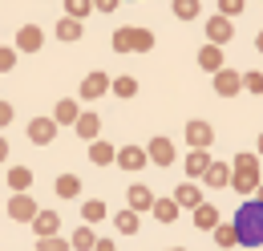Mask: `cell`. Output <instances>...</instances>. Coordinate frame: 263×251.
<instances>
[{
  "label": "cell",
  "mask_w": 263,
  "mask_h": 251,
  "mask_svg": "<svg viewBox=\"0 0 263 251\" xmlns=\"http://www.w3.org/2000/svg\"><path fill=\"white\" fill-rule=\"evenodd\" d=\"M231 187H235V194H255L259 190V154H235Z\"/></svg>",
  "instance_id": "obj_2"
},
{
  "label": "cell",
  "mask_w": 263,
  "mask_h": 251,
  "mask_svg": "<svg viewBox=\"0 0 263 251\" xmlns=\"http://www.w3.org/2000/svg\"><path fill=\"white\" fill-rule=\"evenodd\" d=\"M93 251H118V247H114V239H98V247H93Z\"/></svg>",
  "instance_id": "obj_41"
},
{
  "label": "cell",
  "mask_w": 263,
  "mask_h": 251,
  "mask_svg": "<svg viewBox=\"0 0 263 251\" xmlns=\"http://www.w3.org/2000/svg\"><path fill=\"white\" fill-rule=\"evenodd\" d=\"M69 247L73 251H93L98 247V231H93V227H77L73 239H69Z\"/></svg>",
  "instance_id": "obj_25"
},
{
  "label": "cell",
  "mask_w": 263,
  "mask_h": 251,
  "mask_svg": "<svg viewBox=\"0 0 263 251\" xmlns=\"http://www.w3.org/2000/svg\"><path fill=\"white\" fill-rule=\"evenodd\" d=\"M8 162V138H0V166Z\"/></svg>",
  "instance_id": "obj_42"
},
{
  "label": "cell",
  "mask_w": 263,
  "mask_h": 251,
  "mask_svg": "<svg viewBox=\"0 0 263 251\" xmlns=\"http://www.w3.org/2000/svg\"><path fill=\"white\" fill-rule=\"evenodd\" d=\"M93 8H98V12H114V8H118V0H93Z\"/></svg>",
  "instance_id": "obj_40"
},
{
  "label": "cell",
  "mask_w": 263,
  "mask_h": 251,
  "mask_svg": "<svg viewBox=\"0 0 263 251\" xmlns=\"http://www.w3.org/2000/svg\"><path fill=\"white\" fill-rule=\"evenodd\" d=\"M77 118H81V105H77L73 97H61L57 110H53V122L57 126H77Z\"/></svg>",
  "instance_id": "obj_16"
},
{
  "label": "cell",
  "mask_w": 263,
  "mask_h": 251,
  "mask_svg": "<svg viewBox=\"0 0 263 251\" xmlns=\"http://www.w3.org/2000/svg\"><path fill=\"white\" fill-rule=\"evenodd\" d=\"M109 85H114V77H105L98 69V73H89V77L81 81V97H85V101H98V97L109 94Z\"/></svg>",
  "instance_id": "obj_7"
},
{
  "label": "cell",
  "mask_w": 263,
  "mask_h": 251,
  "mask_svg": "<svg viewBox=\"0 0 263 251\" xmlns=\"http://www.w3.org/2000/svg\"><path fill=\"white\" fill-rule=\"evenodd\" d=\"M186 142H191V150H211V142H215V130H211V122H202V118L186 122Z\"/></svg>",
  "instance_id": "obj_3"
},
{
  "label": "cell",
  "mask_w": 263,
  "mask_h": 251,
  "mask_svg": "<svg viewBox=\"0 0 263 251\" xmlns=\"http://www.w3.org/2000/svg\"><path fill=\"white\" fill-rule=\"evenodd\" d=\"M89 162L93 166H114L118 162V146H109V142H89Z\"/></svg>",
  "instance_id": "obj_17"
},
{
  "label": "cell",
  "mask_w": 263,
  "mask_h": 251,
  "mask_svg": "<svg viewBox=\"0 0 263 251\" xmlns=\"http://www.w3.org/2000/svg\"><path fill=\"white\" fill-rule=\"evenodd\" d=\"M57 227H61V215H57V211H36V219H33L36 239H57Z\"/></svg>",
  "instance_id": "obj_14"
},
{
  "label": "cell",
  "mask_w": 263,
  "mask_h": 251,
  "mask_svg": "<svg viewBox=\"0 0 263 251\" xmlns=\"http://www.w3.org/2000/svg\"><path fill=\"white\" fill-rule=\"evenodd\" d=\"M53 138H57V122H53V118H33V122H29V142L49 146Z\"/></svg>",
  "instance_id": "obj_12"
},
{
  "label": "cell",
  "mask_w": 263,
  "mask_h": 251,
  "mask_svg": "<svg viewBox=\"0 0 263 251\" xmlns=\"http://www.w3.org/2000/svg\"><path fill=\"white\" fill-rule=\"evenodd\" d=\"M243 89V73H235V69H219L215 73V94L219 97H235Z\"/></svg>",
  "instance_id": "obj_8"
},
{
  "label": "cell",
  "mask_w": 263,
  "mask_h": 251,
  "mask_svg": "<svg viewBox=\"0 0 263 251\" xmlns=\"http://www.w3.org/2000/svg\"><path fill=\"white\" fill-rule=\"evenodd\" d=\"M239 12H243V0H219V16H239Z\"/></svg>",
  "instance_id": "obj_36"
},
{
  "label": "cell",
  "mask_w": 263,
  "mask_h": 251,
  "mask_svg": "<svg viewBox=\"0 0 263 251\" xmlns=\"http://www.w3.org/2000/svg\"><path fill=\"white\" fill-rule=\"evenodd\" d=\"M178 211H182V207H178L174 199H154V211H150V215H154L158 223H174V219H178Z\"/></svg>",
  "instance_id": "obj_26"
},
{
  "label": "cell",
  "mask_w": 263,
  "mask_h": 251,
  "mask_svg": "<svg viewBox=\"0 0 263 251\" xmlns=\"http://www.w3.org/2000/svg\"><path fill=\"white\" fill-rule=\"evenodd\" d=\"M8 219L33 223L36 219V199H33V194H12V199H8Z\"/></svg>",
  "instance_id": "obj_5"
},
{
  "label": "cell",
  "mask_w": 263,
  "mask_h": 251,
  "mask_svg": "<svg viewBox=\"0 0 263 251\" xmlns=\"http://www.w3.org/2000/svg\"><path fill=\"white\" fill-rule=\"evenodd\" d=\"M198 65H202L206 73L227 69V65H223V49H219V45H202V49H198Z\"/></svg>",
  "instance_id": "obj_19"
},
{
  "label": "cell",
  "mask_w": 263,
  "mask_h": 251,
  "mask_svg": "<svg viewBox=\"0 0 263 251\" xmlns=\"http://www.w3.org/2000/svg\"><path fill=\"white\" fill-rule=\"evenodd\" d=\"M41 45H45V32L36 29V25H25V29L16 32V53H41Z\"/></svg>",
  "instance_id": "obj_11"
},
{
  "label": "cell",
  "mask_w": 263,
  "mask_h": 251,
  "mask_svg": "<svg viewBox=\"0 0 263 251\" xmlns=\"http://www.w3.org/2000/svg\"><path fill=\"white\" fill-rule=\"evenodd\" d=\"M81 215H85V223H101L105 219V203H101V199H89V203L81 207Z\"/></svg>",
  "instance_id": "obj_31"
},
{
  "label": "cell",
  "mask_w": 263,
  "mask_h": 251,
  "mask_svg": "<svg viewBox=\"0 0 263 251\" xmlns=\"http://www.w3.org/2000/svg\"><path fill=\"white\" fill-rule=\"evenodd\" d=\"M85 142H98V134H101V118L93 114V110H81V118H77V126H73Z\"/></svg>",
  "instance_id": "obj_15"
},
{
  "label": "cell",
  "mask_w": 263,
  "mask_h": 251,
  "mask_svg": "<svg viewBox=\"0 0 263 251\" xmlns=\"http://www.w3.org/2000/svg\"><path fill=\"white\" fill-rule=\"evenodd\" d=\"M174 16H178V21H195L198 16V0H174Z\"/></svg>",
  "instance_id": "obj_32"
},
{
  "label": "cell",
  "mask_w": 263,
  "mask_h": 251,
  "mask_svg": "<svg viewBox=\"0 0 263 251\" xmlns=\"http://www.w3.org/2000/svg\"><path fill=\"white\" fill-rule=\"evenodd\" d=\"M231 37H235V29H231L227 16H211V21H206V45H219V49H223Z\"/></svg>",
  "instance_id": "obj_10"
},
{
  "label": "cell",
  "mask_w": 263,
  "mask_h": 251,
  "mask_svg": "<svg viewBox=\"0 0 263 251\" xmlns=\"http://www.w3.org/2000/svg\"><path fill=\"white\" fill-rule=\"evenodd\" d=\"M36 251H73V247H69V239L57 235V239H36Z\"/></svg>",
  "instance_id": "obj_34"
},
{
  "label": "cell",
  "mask_w": 263,
  "mask_h": 251,
  "mask_svg": "<svg viewBox=\"0 0 263 251\" xmlns=\"http://www.w3.org/2000/svg\"><path fill=\"white\" fill-rule=\"evenodd\" d=\"M166 251H186V247H166Z\"/></svg>",
  "instance_id": "obj_46"
},
{
  "label": "cell",
  "mask_w": 263,
  "mask_h": 251,
  "mask_svg": "<svg viewBox=\"0 0 263 251\" xmlns=\"http://www.w3.org/2000/svg\"><path fill=\"white\" fill-rule=\"evenodd\" d=\"M251 199H255V203H263V183H259V190H255V194H251Z\"/></svg>",
  "instance_id": "obj_44"
},
{
  "label": "cell",
  "mask_w": 263,
  "mask_h": 251,
  "mask_svg": "<svg viewBox=\"0 0 263 251\" xmlns=\"http://www.w3.org/2000/svg\"><path fill=\"white\" fill-rule=\"evenodd\" d=\"M8 122H12V105H8V101H0V130H4Z\"/></svg>",
  "instance_id": "obj_39"
},
{
  "label": "cell",
  "mask_w": 263,
  "mask_h": 251,
  "mask_svg": "<svg viewBox=\"0 0 263 251\" xmlns=\"http://www.w3.org/2000/svg\"><path fill=\"white\" fill-rule=\"evenodd\" d=\"M255 154H259V158H263V134H259V142H255Z\"/></svg>",
  "instance_id": "obj_45"
},
{
  "label": "cell",
  "mask_w": 263,
  "mask_h": 251,
  "mask_svg": "<svg viewBox=\"0 0 263 251\" xmlns=\"http://www.w3.org/2000/svg\"><path fill=\"white\" fill-rule=\"evenodd\" d=\"M146 154H150V166H170L174 158H178V150H174V142L170 138H150V146H146Z\"/></svg>",
  "instance_id": "obj_4"
},
{
  "label": "cell",
  "mask_w": 263,
  "mask_h": 251,
  "mask_svg": "<svg viewBox=\"0 0 263 251\" xmlns=\"http://www.w3.org/2000/svg\"><path fill=\"white\" fill-rule=\"evenodd\" d=\"M12 69H16V49L0 45V73H12Z\"/></svg>",
  "instance_id": "obj_35"
},
{
  "label": "cell",
  "mask_w": 263,
  "mask_h": 251,
  "mask_svg": "<svg viewBox=\"0 0 263 251\" xmlns=\"http://www.w3.org/2000/svg\"><path fill=\"white\" fill-rule=\"evenodd\" d=\"M126 203H130L134 215H142V211H154V190L142 187V183H134V187L126 190Z\"/></svg>",
  "instance_id": "obj_9"
},
{
  "label": "cell",
  "mask_w": 263,
  "mask_h": 251,
  "mask_svg": "<svg viewBox=\"0 0 263 251\" xmlns=\"http://www.w3.org/2000/svg\"><path fill=\"white\" fill-rule=\"evenodd\" d=\"M8 187L16 190V194H25V190L33 187V170L29 166H8Z\"/></svg>",
  "instance_id": "obj_23"
},
{
  "label": "cell",
  "mask_w": 263,
  "mask_h": 251,
  "mask_svg": "<svg viewBox=\"0 0 263 251\" xmlns=\"http://www.w3.org/2000/svg\"><path fill=\"white\" fill-rule=\"evenodd\" d=\"M191 215H195V227H198V231H215V227H219V207H215V203H202V207L191 211Z\"/></svg>",
  "instance_id": "obj_20"
},
{
  "label": "cell",
  "mask_w": 263,
  "mask_h": 251,
  "mask_svg": "<svg viewBox=\"0 0 263 251\" xmlns=\"http://www.w3.org/2000/svg\"><path fill=\"white\" fill-rule=\"evenodd\" d=\"M114 53H138V29H118L114 32Z\"/></svg>",
  "instance_id": "obj_22"
},
{
  "label": "cell",
  "mask_w": 263,
  "mask_h": 251,
  "mask_svg": "<svg viewBox=\"0 0 263 251\" xmlns=\"http://www.w3.org/2000/svg\"><path fill=\"white\" fill-rule=\"evenodd\" d=\"M114 166L142 170V166H150V154H146V146H118V162H114Z\"/></svg>",
  "instance_id": "obj_6"
},
{
  "label": "cell",
  "mask_w": 263,
  "mask_h": 251,
  "mask_svg": "<svg viewBox=\"0 0 263 251\" xmlns=\"http://www.w3.org/2000/svg\"><path fill=\"white\" fill-rule=\"evenodd\" d=\"M255 49H259V53H263V29L255 32Z\"/></svg>",
  "instance_id": "obj_43"
},
{
  "label": "cell",
  "mask_w": 263,
  "mask_h": 251,
  "mask_svg": "<svg viewBox=\"0 0 263 251\" xmlns=\"http://www.w3.org/2000/svg\"><path fill=\"white\" fill-rule=\"evenodd\" d=\"M243 89H251V94H263V73H243Z\"/></svg>",
  "instance_id": "obj_37"
},
{
  "label": "cell",
  "mask_w": 263,
  "mask_h": 251,
  "mask_svg": "<svg viewBox=\"0 0 263 251\" xmlns=\"http://www.w3.org/2000/svg\"><path fill=\"white\" fill-rule=\"evenodd\" d=\"M81 21H69V16H61V21H57V37H61V41H81Z\"/></svg>",
  "instance_id": "obj_30"
},
{
  "label": "cell",
  "mask_w": 263,
  "mask_h": 251,
  "mask_svg": "<svg viewBox=\"0 0 263 251\" xmlns=\"http://www.w3.org/2000/svg\"><path fill=\"white\" fill-rule=\"evenodd\" d=\"M109 89H114L118 97H134V94H138V81H134V77H114Z\"/></svg>",
  "instance_id": "obj_33"
},
{
  "label": "cell",
  "mask_w": 263,
  "mask_h": 251,
  "mask_svg": "<svg viewBox=\"0 0 263 251\" xmlns=\"http://www.w3.org/2000/svg\"><path fill=\"white\" fill-rule=\"evenodd\" d=\"M53 190H57V199H77V194H81V178H77V174H57Z\"/></svg>",
  "instance_id": "obj_24"
},
{
  "label": "cell",
  "mask_w": 263,
  "mask_h": 251,
  "mask_svg": "<svg viewBox=\"0 0 263 251\" xmlns=\"http://www.w3.org/2000/svg\"><path fill=\"white\" fill-rule=\"evenodd\" d=\"M154 49V32L150 29H138V53H150Z\"/></svg>",
  "instance_id": "obj_38"
},
{
  "label": "cell",
  "mask_w": 263,
  "mask_h": 251,
  "mask_svg": "<svg viewBox=\"0 0 263 251\" xmlns=\"http://www.w3.org/2000/svg\"><path fill=\"white\" fill-rule=\"evenodd\" d=\"M235 235H239V247H263V203L247 199L239 211H235Z\"/></svg>",
  "instance_id": "obj_1"
},
{
  "label": "cell",
  "mask_w": 263,
  "mask_h": 251,
  "mask_svg": "<svg viewBox=\"0 0 263 251\" xmlns=\"http://www.w3.org/2000/svg\"><path fill=\"white\" fill-rule=\"evenodd\" d=\"M211 162H215V158H211V150H191V154H186V162H182V166H186V183L202 178V174L211 170Z\"/></svg>",
  "instance_id": "obj_13"
},
{
  "label": "cell",
  "mask_w": 263,
  "mask_h": 251,
  "mask_svg": "<svg viewBox=\"0 0 263 251\" xmlns=\"http://www.w3.org/2000/svg\"><path fill=\"white\" fill-rule=\"evenodd\" d=\"M93 12V0H65V16L69 21H85Z\"/></svg>",
  "instance_id": "obj_29"
},
{
  "label": "cell",
  "mask_w": 263,
  "mask_h": 251,
  "mask_svg": "<svg viewBox=\"0 0 263 251\" xmlns=\"http://www.w3.org/2000/svg\"><path fill=\"white\" fill-rule=\"evenodd\" d=\"M174 203L186 207V211H198V207H202V190H198L195 183H182V187L174 190Z\"/></svg>",
  "instance_id": "obj_18"
},
{
  "label": "cell",
  "mask_w": 263,
  "mask_h": 251,
  "mask_svg": "<svg viewBox=\"0 0 263 251\" xmlns=\"http://www.w3.org/2000/svg\"><path fill=\"white\" fill-rule=\"evenodd\" d=\"M215 243H219L223 251H231L235 243H239V235H235V223H219V227H215Z\"/></svg>",
  "instance_id": "obj_28"
},
{
  "label": "cell",
  "mask_w": 263,
  "mask_h": 251,
  "mask_svg": "<svg viewBox=\"0 0 263 251\" xmlns=\"http://www.w3.org/2000/svg\"><path fill=\"white\" fill-rule=\"evenodd\" d=\"M206 187H231V162H211V170L202 174Z\"/></svg>",
  "instance_id": "obj_21"
},
{
  "label": "cell",
  "mask_w": 263,
  "mask_h": 251,
  "mask_svg": "<svg viewBox=\"0 0 263 251\" xmlns=\"http://www.w3.org/2000/svg\"><path fill=\"white\" fill-rule=\"evenodd\" d=\"M114 227H118L122 235H138V227H142V215H134L130 207H126V211H118V215H114Z\"/></svg>",
  "instance_id": "obj_27"
}]
</instances>
